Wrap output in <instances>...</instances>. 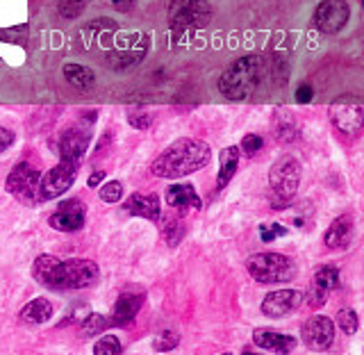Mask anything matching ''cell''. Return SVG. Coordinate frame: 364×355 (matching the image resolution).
I'll return each instance as SVG.
<instances>
[{
    "mask_svg": "<svg viewBox=\"0 0 364 355\" xmlns=\"http://www.w3.org/2000/svg\"><path fill=\"white\" fill-rule=\"evenodd\" d=\"M264 78V60L259 55L239 57L219 78V91L228 100H246Z\"/></svg>",
    "mask_w": 364,
    "mask_h": 355,
    "instance_id": "2",
    "label": "cell"
},
{
    "mask_svg": "<svg viewBox=\"0 0 364 355\" xmlns=\"http://www.w3.org/2000/svg\"><path fill=\"white\" fill-rule=\"evenodd\" d=\"M262 146H264V139H262L259 134H246V137H244V142H242V151H244L246 155H255Z\"/></svg>",
    "mask_w": 364,
    "mask_h": 355,
    "instance_id": "35",
    "label": "cell"
},
{
    "mask_svg": "<svg viewBox=\"0 0 364 355\" xmlns=\"http://www.w3.org/2000/svg\"><path fill=\"white\" fill-rule=\"evenodd\" d=\"M146 51H148V39L141 41V43H136V46H128V51H117V53L107 55V62H109V66L119 68V71H121V68H130L136 62H141Z\"/></svg>",
    "mask_w": 364,
    "mask_h": 355,
    "instance_id": "22",
    "label": "cell"
},
{
    "mask_svg": "<svg viewBox=\"0 0 364 355\" xmlns=\"http://www.w3.org/2000/svg\"><path fill=\"white\" fill-rule=\"evenodd\" d=\"M301 337L307 349L312 351H326L335 341V324L328 317H310L301 326Z\"/></svg>",
    "mask_w": 364,
    "mask_h": 355,
    "instance_id": "12",
    "label": "cell"
},
{
    "mask_svg": "<svg viewBox=\"0 0 364 355\" xmlns=\"http://www.w3.org/2000/svg\"><path fill=\"white\" fill-rule=\"evenodd\" d=\"M330 121L335 130L346 137H358L364 128V105L358 96H341L330 105Z\"/></svg>",
    "mask_w": 364,
    "mask_h": 355,
    "instance_id": "8",
    "label": "cell"
},
{
    "mask_svg": "<svg viewBox=\"0 0 364 355\" xmlns=\"http://www.w3.org/2000/svg\"><path fill=\"white\" fill-rule=\"evenodd\" d=\"M337 328L341 330L344 335H355L358 328H360V319L358 314L350 310V307H346V310H339L337 314Z\"/></svg>",
    "mask_w": 364,
    "mask_h": 355,
    "instance_id": "27",
    "label": "cell"
},
{
    "mask_svg": "<svg viewBox=\"0 0 364 355\" xmlns=\"http://www.w3.org/2000/svg\"><path fill=\"white\" fill-rule=\"evenodd\" d=\"M246 269L250 278L259 285H273V282H291L296 278V262L282 253H257L248 258Z\"/></svg>",
    "mask_w": 364,
    "mask_h": 355,
    "instance_id": "4",
    "label": "cell"
},
{
    "mask_svg": "<svg viewBox=\"0 0 364 355\" xmlns=\"http://www.w3.org/2000/svg\"><path fill=\"white\" fill-rule=\"evenodd\" d=\"M239 148L237 146H228L221 151L219 155V178H216V187L223 189L228 182L232 180V176L237 174V166H239Z\"/></svg>",
    "mask_w": 364,
    "mask_h": 355,
    "instance_id": "21",
    "label": "cell"
},
{
    "mask_svg": "<svg viewBox=\"0 0 364 355\" xmlns=\"http://www.w3.org/2000/svg\"><path fill=\"white\" fill-rule=\"evenodd\" d=\"M102 178H105V171H96L94 176H89V187H98Z\"/></svg>",
    "mask_w": 364,
    "mask_h": 355,
    "instance_id": "38",
    "label": "cell"
},
{
    "mask_svg": "<svg viewBox=\"0 0 364 355\" xmlns=\"http://www.w3.org/2000/svg\"><path fill=\"white\" fill-rule=\"evenodd\" d=\"M312 96H314V91H312L310 85H301L299 91H296V100H299V102H310Z\"/></svg>",
    "mask_w": 364,
    "mask_h": 355,
    "instance_id": "37",
    "label": "cell"
},
{
    "mask_svg": "<svg viewBox=\"0 0 364 355\" xmlns=\"http://www.w3.org/2000/svg\"><path fill=\"white\" fill-rule=\"evenodd\" d=\"M57 260L55 255H39L32 262V278L37 280L43 287H53V278H55V269H57Z\"/></svg>",
    "mask_w": 364,
    "mask_h": 355,
    "instance_id": "23",
    "label": "cell"
},
{
    "mask_svg": "<svg viewBox=\"0 0 364 355\" xmlns=\"http://www.w3.org/2000/svg\"><path fill=\"white\" fill-rule=\"evenodd\" d=\"M303 305V294L299 290H276L267 294V299L262 301V312L267 317H287L296 312Z\"/></svg>",
    "mask_w": 364,
    "mask_h": 355,
    "instance_id": "14",
    "label": "cell"
},
{
    "mask_svg": "<svg viewBox=\"0 0 364 355\" xmlns=\"http://www.w3.org/2000/svg\"><path fill=\"white\" fill-rule=\"evenodd\" d=\"M87 0H62L60 3V14L64 18H75L85 11Z\"/></svg>",
    "mask_w": 364,
    "mask_h": 355,
    "instance_id": "31",
    "label": "cell"
},
{
    "mask_svg": "<svg viewBox=\"0 0 364 355\" xmlns=\"http://www.w3.org/2000/svg\"><path fill=\"white\" fill-rule=\"evenodd\" d=\"M212 21V7L208 0H171L168 26L176 32L200 30Z\"/></svg>",
    "mask_w": 364,
    "mask_h": 355,
    "instance_id": "6",
    "label": "cell"
},
{
    "mask_svg": "<svg viewBox=\"0 0 364 355\" xmlns=\"http://www.w3.org/2000/svg\"><path fill=\"white\" fill-rule=\"evenodd\" d=\"M326 299H328V292H323L321 287H316L314 282L305 292V303L310 305V307H314V310H316V307H323L326 305Z\"/></svg>",
    "mask_w": 364,
    "mask_h": 355,
    "instance_id": "32",
    "label": "cell"
},
{
    "mask_svg": "<svg viewBox=\"0 0 364 355\" xmlns=\"http://www.w3.org/2000/svg\"><path fill=\"white\" fill-rule=\"evenodd\" d=\"M96 117L98 114H91L82 123H75L62 132L60 144H57L62 159H77V162H82V155L87 153V148L91 144V125H94Z\"/></svg>",
    "mask_w": 364,
    "mask_h": 355,
    "instance_id": "10",
    "label": "cell"
},
{
    "mask_svg": "<svg viewBox=\"0 0 364 355\" xmlns=\"http://www.w3.org/2000/svg\"><path fill=\"white\" fill-rule=\"evenodd\" d=\"M112 3L117 5V7H121V9H125V7H128V5L132 3V0H112Z\"/></svg>",
    "mask_w": 364,
    "mask_h": 355,
    "instance_id": "39",
    "label": "cell"
},
{
    "mask_svg": "<svg viewBox=\"0 0 364 355\" xmlns=\"http://www.w3.org/2000/svg\"><path fill=\"white\" fill-rule=\"evenodd\" d=\"M98 194H100V198L105 203H117L123 196V185L119 180H109V182H105V185L100 187Z\"/></svg>",
    "mask_w": 364,
    "mask_h": 355,
    "instance_id": "30",
    "label": "cell"
},
{
    "mask_svg": "<svg viewBox=\"0 0 364 355\" xmlns=\"http://www.w3.org/2000/svg\"><path fill=\"white\" fill-rule=\"evenodd\" d=\"M314 285L321 287L323 292H333L339 287V269L335 265H326L314 273Z\"/></svg>",
    "mask_w": 364,
    "mask_h": 355,
    "instance_id": "26",
    "label": "cell"
},
{
    "mask_svg": "<svg viewBox=\"0 0 364 355\" xmlns=\"http://www.w3.org/2000/svg\"><path fill=\"white\" fill-rule=\"evenodd\" d=\"M180 344V335L176 330H164V333H159L153 341V349L155 351H173L176 346Z\"/></svg>",
    "mask_w": 364,
    "mask_h": 355,
    "instance_id": "28",
    "label": "cell"
},
{
    "mask_svg": "<svg viewBox=\"0 0 364 355\" xmlns=\"http://www.w3.org/2000/svg\"><path fill=\"white\" fill-rule=\"evenodd\" d=\"M94 353L96 355H119L121 353V341H119V337L105 335L102 339H98L96 346H94Z\"/></svg>",
    "mask_w": 364,
    "mask_h": 355,
    "instance_id": "29",
    "label": "cell"
},
{
    "mask_svg": "<svg viewBox=\"0 0 364 355\" xmlns=\"http://www.w3.org/2000/svg\"><path fill=\"white\" fill-rule=\"evenodd\" d=\"M77 169H80L77 159H60V164L53 166L48 174L39 178L37 201L39 203L53 201L57 196H62L64 191L71 189L77 178Z\"/></svg>",
    "mask_w": 364,
    "mask_h": 355,
    "instance_id": "7",
    "label": "cell"
},
{
    "mask_svg": "<svg viewBox=\"0 0 364 355\" xmlns=\"http://www.w3.org/2000/svg\"><path fill=\"white\" fill-rule=\"evenodd\" d=\"M123 210L132 216H141V219H148V221H159V216H162V205H159L157 194H132V196H128V201H125Z\"/></svg>",
    "mask_w": 364,
    "mask_h": 355,
    "instance_id": "15",
    "label": "cell"
},
{
    "mask_svg": "<svg viewBox=\"0 0 364 355\" xmlns=\"http://www.w3.org/2000/svg\"><path fill=\"white\" fill-rule=\"evenodd\" d=\"M166 205L178 212L187 210H200V196L193 189V185H173L166 189Z\"/></svg>",
    "mask_w": 364,
    "mask_h": 355,
    "instance_id": "19",
    "label": "cell"
},
{
    "mask_svg": "<svg viewBox=\"0 0 364 355\" xmlns=\"http://www.w3.org/2000/svg\"><path fill=\"white\" fill-rule=\"evenodd\" d=\"M109 326L107 317L105 314H98V312H91L82 319V324H80V337H96L100 335L102 330H105Z\"/></svg>",
    "mask_w": 364,
    "mask_h": 355,
    "instance_id": "25",
    "label": "cell"
},
{
    "mask_svg": "<svg viewBox=\"0 0 364 355\" xmlns=\"http://www.w3.org/2000/svg\"><path fill=\"white\" fill-rule=\"evenodd\" d=\"M301 185V164L291 155L280 157L269 171V189L273 210H284L294 201Z\"/></svg>",
    "mask_w": 364,
    "mask_h": 355,
    "instance_id": "3",
    "label": "cell"
},
{
    "mask_svg": "<svg viewBox=\"0 0 364 355\" xmlns=\"http://www.w3.org/2000/svg\"><path fill=\"white\" fill-rule=\"evenodd\" d=\"M64 78L68 85H73L80 91H87L94 87V71L82 64H64Z\"/></svg>",
    "mask_w": 364,
    "mask_h": 355,
    "instance_id": "24",
    "label": "cell"
},
{
    "mask_svg": "<svg viewBox=\"0 0 364 355\" xmlns=\"http://www.w3.org/2000/svg\"><path fill=\"white\" fill-rule=\"evenodd\" d=\"M87 221V210L85 203L77 198H68L57 205V210L50 214L48 223L60 233H75L85 226Z\"/></svg>",
    "mask_w": 364,
    "mask_h": 355,
    "instance_id": "13",
    "label": "cell"
},
{
    "mask_svg": "<svg viewBox=\"0 0 364 355\" xmlns=\"http://www.w3.org/2000/svg\"><path fill=\"white\" fill-rule=\"evenodd\" d=\"M100 276V269L94 260L73 258L66 262H57L53 287L50 290H85L91 287Z\"/></svg>",
    "mask_w": 364,
    "mask_h": 355,
    "instance_id": "5",
    "label": "cell"
},
{
    "mask_svg": "<svg viewBox=\"0 0 364 355\" xmlns=\"http://www.w3.org/2000/svg\"><path fill=\"white\" fill-rule=\"evenodd\" d=\"M128 123L132 125V128L136 130H146L148 125H151V114H148L146 110H130L128 112Z\"/></svg>",
    "mask_w": 364,
    "mask_h": 355,
    "instance_id": "33",
    "label": "cell"
},
{
    "mask_svg": "<svg viewBox=\"0 0 364 355\" xmlns=\"http://www.w3.org/2000/svg\"><path fill=\"white\" fill-rule=\"evenodd\" d=\"M350 18V7L346 0H321L314 9V28L323 34H337L346 28Z\"/></svg>",
    "mask_w": 364,
    "mask_h": 355,
    "instance_id": "11",
    "label": "cell"
},
{
    "mask_svg": "<svg viewBox=\"0 0 364 355\" xmlns=\"http://www.w3.org/2000/svg\"><path fill=\"white\" fill-rule=\"evenodd\" d=\"M210 157H212V151L203 139L182 137V139L164 148L162 155H157L151 171L157 178L173 180V178L196 174V171H200L203 166H208Z\"/></svg>",
    "mask_w": 364,
    "mask_h": 355,
    "instance_id": "1",
    "label": "cell"
},
{
    "mask_svg": "<svg viewBox=\"0 0 364 355\" xmlns=\"http://www.w3.org/2000/svg\"><path fill=\"white\" fill-rule=\"evenodd\" d=\"M53 303L46 299V296H37V299H32L30 303L23 305V310L18 314V319L23 324H30V326H39V324H46L48 319L53 317Z\"/></svg>",
    "mask_w": 364,
    "mask_h": 355,
    "instance_id": "20",
    "label": "cell"
},
{
    "mask_svg": "<svg viewBox=\"0 0 364 355\" xmlns=\"http://www.w3.org/2000/svg\"><path fill=\"white\" fill-rule=\"evenodd\" d=\"M282 235H287V228H282L280 223H273V226H262L259 228V237H262V242H273V239H278Z\"/></svg>",
    "mask_w": 364,
    "mask_h": 355,
    "instance_id": "34",
    "label": "cell"
},
{
    "mask_svg": "<svg viewBox=\"0 0 364 355\" xmlns=\"http://www.w3.org/2000/svg\"><path fill=\"white\" fill-rule=\"evenodd\" d=\"M253 341H255V346L264 351H273V353H291L296 349V337L278 333V330H271V328H257L253 333Z\"/></svg>",
    "mask_w": 364,
    "mask_h": 355,
    "instance_id": "17",
    "label": "cell"
},
{
    "mask_svg": "<svg viewBox=\"0 0 364 355\" xmlns=\"http://www.w3.org/2000/svg\"><path fill=\"white\" fill-rule=\"evenodd\" d=\"M144 305V294H123L114 303V312L107 322L112 326H128Z\"/></svg>",
    "mask_w": 364,
    "mask_h": 355,
    "instance_id": "18",
    "label": "cell"
},
{
    "mask_svg": "<svg viewBox=\"0 0 364 355\" xmlns=\"http://www.w3.org/2000/svg\"><path fill=\"white\" fill-rule=\"evenodd\" d=\"M14 139H16V134L0 125V155H3L11 144H14Z\"/></svg>",
    "mask_w": 364,
    "mask_h": 355,
    "instance_id": "36",
    "label": "cell"
},
{
    "mask_svg": "<svg viewBox=\"0 0 364 355\" xmlns=\"http://www.w3.org/2000/svg\"><path fill=\"white\" fill-rule=\"evenodd\" d=\"M39 178H41V174H39L37 166L30 164V162H18L14 169H11V174L7 176L5 189L18 201L34 203L37 201Z\"/></svg>",
    "mask_w": 364,
    "mask_h": 355,
    "instance_id": "9",
    "label": "cell"
},
{
    "mask_svg": "<svg viewBox=\"0 0 364 355\" xmlns=\"http://www.w3.org/2000/svg\"><path fill=\"white\" fill-rule=\"evenodd\" d=\"M353 233H355V223H353L350 214H341L330 223L328 233L323 237V242L330 250H344L353 242Z\"/></svg>",
    "mask_w": 364,
    "mask_h": 355,
    "instance_id": "16",
    "label": "cell"
}]
</instances>
